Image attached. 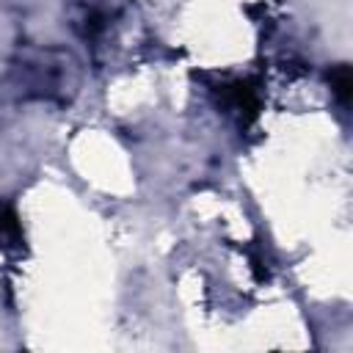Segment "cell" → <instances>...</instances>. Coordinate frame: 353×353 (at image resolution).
I'll return each instance as SVG.
<instances>
[{
	"label": "cell",
	"instance_id": "5b68a950",
	"mask_svg": "<svg viewBox=\"0 0 353 353\" xmlns=\"http://www.w3.org/2000/svg\"><path fill=\"white\" fill-rule=\"evenodd\" d=\"M328 83H331V91H334L336 102H339L342 108H347V105H350V91H353L350 66H347V63H336V66H331V72H328Z\"/></svg>",
	"mask_w": 353,
	"mask_h": 353
},
{
	"label": "cell",
	"instance_id": "277c9868",
	"mask_svg": "<svg viewBox=\"0 0 353 353\" xmlns=\"http://www.w3.org/2000/svg\"><path fill=\"white\" fill-rule=\"evenodd\" d=\"M25 245V232L17 210L11 204H0V251H19Z\"/></svg>",
	"mask_w": 353,
	"mask_h": 353
},
{
	"label": "cell",
	"instance_id": "3957f363",
	"mask_svg": "<svg viewBox=\"0 0 353 353\" xmlns=\"http://www.w3.org/2000/svg\"><path fill=\"white\" fill-rule=\"evenodd\" d=\"M116 14V0H74V30L85 41H97L99 36H105Z\"/></svg>",
	"mask_w": 353,
	"mask_h": 353
},
{
	"label": "cell",
	"instance_id": "7a4b0ae2",
	"mask_svg": "<svg viewBox=\"0 0 353 353\" xmlns=\"http://www.w3.org/2000/svg\"><path fill=\"white\" fill-rule=\"evenodd\" d=\"M218 102L226 113H232L243 127H248L256 116H259V108H262V97H259V88L251 83V80H232V83H223L218 85Z\"/></svg>",
	"mask_w": 353,
	"mask_h": 353
},
{
	"label": "cell",
	"instance_id": "6da1fadb",
	"mask_svg": "<svg viewBox=\"0 0 353 353\" xmlns=\"http://www.w3.org/2000/svg\"><path fill=\"white\" fill-rule=\"evenodd\" d=\"M8 77L22 99L66 105L77 91V63L66 50L58 47L19 50L11 61Z\"/></svg>",
	"mask_w": 353,
	"mask_h": 353
}]
</instances>
